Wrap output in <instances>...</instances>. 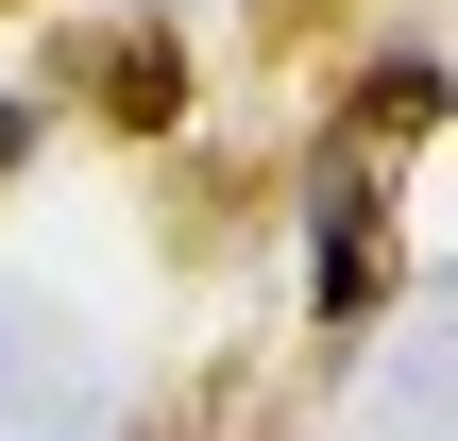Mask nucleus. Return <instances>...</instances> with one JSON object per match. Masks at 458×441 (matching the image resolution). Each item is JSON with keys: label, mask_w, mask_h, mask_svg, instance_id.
<instances>
[{"label": "nucleus", "mask_w": 458, "mask_h": 441, "mask_svg": "<svg viewBox=\"0 0 458 441\" xmlns=\"http://www.w3.org/2000/svg\"><path fill=\"white\" fill-rule=\"evenodd\" d=\"M357 221H374V204L340 187V204H323V306H374V238H357Z\"/></svg>", "instance_id": "1"}, {"label": "nucleus", "mask_w": 458, "mask_h": 441, "mask_svg": "<svg viewBox=\"0 0 458 441\" xmlns=\"http://www.w3.org/2000/svg\"><path fill=\"white\" fill-rule=\"evenodd\" d=\"M425 119H442V68L391 51V68H374V136H425Z\"/></svg>", "instance_id": "2"}]
</instances>
